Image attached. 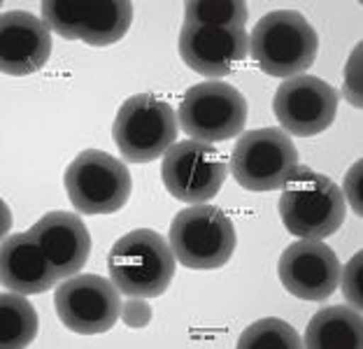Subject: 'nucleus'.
Listing matches in <instances>:
<instances>
[{
	"instance_id": "obj_23",
	"label": "nucleus",
	"mask_w": 363,
	"mask_h": 349,
	"mask_svg": "<svg viewBox=\"0 0 363 349\" xmlns=\"http://www.w3.org/2000/svg\"><path fill=\"white\" fill-rule=\"evenodd\" d=\"M361 263H363V256L361 252L352 256V261L345 265L340 270V279H342V296L347 298L350 305H354V310H361L363 305V296H361Z\"/></svg>"
},
{
	"instance_id": "obj_13",
	"label": "nucleus",
	"mask_w": 363,
	"mask_h": 349,
	"mask_svg": "<svg viewBox=\"0 0 363 349\" xmlns=\"http://www.w3.org/2000/svg\"><path fill=\"white\" fill-rule=\"evenodd\" d=\"M342 265L321 240H298L289 245L277 263L282 287L301 301H326L340 284Z\"/></svg>"
},
{
	"instance_id": "obj_6",
	"label": "nucleus",
	"mask_w": 363,
	"mask_h": 349,
	"mask_svg": "<svg viewBox=\"0 0 363 349\" xmlns=\"http://www.w3.org/2000/svg\"><path fill=\"white\" fill-rule=\"evenodd\" d=\"M63 184L75 210L84 214L119 212L133 189L126 165L101 149H86L75 156L65 168Z\"/></svg>"
},
{
	"instance_id": "obj_14",
	"label": "nucleus",
	"mask_w": 363,
	"mask_h": 349,
	"mask_svg": "<svg viewBox=\"0 0 363 349\" xmlns=\"http://www.w3.org/2000/svg\"><path fill=\"white\" fill-rule=\"evenodd\" d=\"M250 52V35L235 26H182L179 56L194 72L219 79L233 72Z\"/></svg>"
},
{
	"instance_id": "obj_15",
	"label": "nucleus",
	"mask_w": 363,
	"mask_h": 349,
	"mask_svg": "<svg viewBox=\"0 0 363 349\" xmlns=\"http://www.w3.org/2000/svg\"><path fill=\"white\" fill-rule=\"evenodd\" d=\"M52 35L45 21L30 12L12 10L0 19V68L10 77H26L45 68Z\"/></svg>"
},
{
	"instance_id": "obj_17",
	"label": "nucleus",
	"mask_w": 363,
	"mask_h": 349,
	"mask_svg": "<svg viewBox=\"0 0 363 349\" xmlns=\"http://www.w3.org/2000/svg\"><path fill=\"white\" fill-rule=\"evenodd\" d=\"M0 277L3 287L14 291V294L35 296L52 289L56 275L49 265L43 247L30 231L14 233V236L3 240L0 249Z\"/></svg>"
},
{
	"instance_id": "obj_22",
	"label": "nucleus",
	"mask_w": 363,
	"mask_h": 349,
	"mask_svg": "<svg viewBox=\"0 0 363 349\" xmlns=\"http://www.w3.org/2000/svg\"><path fill=\"white\" fill-rule=\"evenodd\" d=\"M342 96L354 107L363 105L361 98V45L354 47L347 65H345V82H342Z\"/></svg>"
},
{
	"instance_id": "obj_5",
	"label": "nucleus",
	"mask_w": 363,
	"mask_h": 349,
	"mask_svg": "<svg viewBox=\"0 0 363 349\" xmlns=\"http://www.w3.org/2000/svg\"><path fill=\"white\" fill-rule=\"evenodd\" d=\"M179 121L170 103L152 94L130 96L114 119V143L130 163H152L175 145Z\"/></svg>"
},
{
	"instance_id": "obj_18",
	"label": "nucleus",
	"mask_w": 363,
	"mask_h": 349,
	"mask_svg": "<svg viewBox=\"0 0 363 349\" xmlns=\"http://www.w3.org/2000/svg\"><path fill=\"white\" fill-rule=\"evenodd\" d=\"M361 338V312L350 305H333L310 319L303 345L310 349H359Z\"/></svg>"
},
{
	"instance_id": "obj_25",
	"label": "nucleus",
	"mask_w": 363,
	"mask_h": 349,
	"mask_svg": "<svg viewBox=\"0 0 363 349\" xmlns=\"http://www.w3.org/2000/svg\"><path fill=\"white\" fill-rule=\"evenodd\" d=\"M361 170H363V165L361 161H357L352 165V168L347 170V174H345V184H342V196H345V201H350V207L357 214H363L361 212Z\"/></svg>"
},
{
	"instance_id": "obj_24",
	"label": "nucleus",
	"mask_w": 363,
	"mask_h": 349,
	"mask_svg": "<svg viewBox=\"0 0 363 349\" xmlns=\"http://www.w3.org/2000/svg\"><path fill=\"white\" fill-rule=\"evenodd\" d=\"M121 319L128 328H147L152 321V305L147 298L130 296L126 303H121Z\"/></svg>"
},
{
	"instance_id": "obj_12",
	"label": "nucleus",
	"mask_w": 363,
	"mask_h": 349,
	"mask_svg": "<svg viewBox=\"0 0 363 349\" xmlns=\"http://www.w3.org/2000/svg\"><path fill=\"white\" fill-rule=\"evenodd\" d=\"M272 112L282 128L308 138L324 133L337 114V91L312 74H296L279 84Z\"/></svg>"
},
{
	"instance_id": "obj_19",
	"label": "nucleus",
	"mask_w": 363,
	"mask_h": 349,
	"mask_svg": "<svg viewBox=\"0 0 363 349\" xmlns=\"http://www.w3.org/2000/svg\"><path fill=\"white\" fill-rule=\"evenodd\" d=\"M38 336V312L23 294L0 296V347L19 349L28 347Z\"/></svg>"
},
{
	"instance_id": "obj_3",
	"label": "nucleus",
	"mask_w": 363,
	"mask_h": 349,
	"mask_svg": "<svg viewBox=\"0 0 363 349\" xmlns=\"http://www.w3.org/2000/svg\"><path fill=\"white\" fill-rule=\"evenodd\" d=\"M319 38L296 10L268 12L250 35V54L270 77L289 79L315 63Z\"/></svg>"
},
{
	"instance_id": "obj_11",
	"label": "nucleus",
	"mask_w": 363,
	"mask_h": 349,
	"mask_svg": "<svg viewBox=\"0 0 363 349\" xmlns=\"http://www.w3.org/2000/svg\"><path fill=\"white\" fill-rule=\"evenodd\" d=\"M54 305L63 326L79 336L107 333L121 314L119 289L101 275L65 277L54 291Z\"/></svg>"
},
{
	"instance_id": "obj_10",
	"label": "nucleus",
	"mask_w": 363,
	"mask_h": 349,
	"mask_svg": "<svg viewBox=\"0 0 363 349\" xmlns=\"http://www.w3.org/2000/svg\"><path fill=\"white\" fill-rule=\"evenodd\" d=\"M228 165L219 149L210 143L184 140L175 143L161 163V179L172 198L189 205H203L219 194Z\"/></svg>"
},
{
	"instance_id": "obj_4",
	"label": "nucleus",
	"mask_w": 363,
	"mask_h": 349,
	"mask_svg": "<svg viewBox=\"0 0 363 349\" xmlns=\"http://www.w3.org/2000/svg\"><path fill=\"white\" fill-rule=\"evenodd\" d=\"M170 247L175 259L191 270H217L235 252V228L219 207L191 205L170 223Z\"/></svg>"
},
{
	"instance_id": "obj_7",
	"label": "nucleus",
	"mask_w": 363,
	"mask_h": 349,
	"mask_svg": "<svg viewBox=\"0 0 363 349\" xmlns=\"http://www.w3.org/2000/svg\"><path fill=\"white\" fill-rule=\"evenodd\" d=\"M177 121L198 143H224L238 138L247 123V101L226 82H201L184 94Z\"/></svg>"
},
{
	"instance_id": "obj_2",
	"label": "nucleus",
	"mask_w": 363,
	"mask_h": 349,
	"mask_svg": "<svg viewBox=\"0 0 363 349\" xmlns=\"http://www.w3.org/2000/svg\"><path fill=\"white\" fill-rule=\"evenodd\" d=\"M175 254L170 243L152 228L121 236L107 256L110 279L119 294L156 298L163 296L175 277Z\"/></svg>"
},
{
	"instance_id": "obj_9",
	"label": "nucleus",
	"mask_w": 363,
	"mask_h": 349,
	"mask_svg": "<svg viewBox=\"0 0 363 349\" xmlns=\"http://www.w3.org/2000/svg\"><path fill=\"white\" fill-rule=\"evenodd\" d=\"M43 21L49 31L65 40H82L94 47L114 45L126 35L133 21V3L128 0H86L61 3L45 0Z\"/></svg>"
},
{
	"instance_id": "obj_8",
	"label": "nucleus",
	"mask_w": 363,
	"mask_h": 349,
	"mask_svg": "<svg viewBox=\"0 0 363 349\" xmlns=\"http://www.w3.org/2000/svg\"><path fill=\"white\" fill-rule=\"evenodd\" d=\"M298 165V149L279 128H254L238 138L230 154V174L247 191L282 189Z\"/></svg>"
},
{
	"instance_id": "obj_16",
	"label": "nucleus",
	"mask_w": 363,
	"mask_h": 349,
	"mask_svg": "<svg viewBox=\"0 0 363 349\" xmlns=\"http://www.w3.org/2000/svg\"><path fill=\"white\" fill-rule=\"evenodd\" d=\"M43 247L56 279L72 277L84 268L91 254V236L77 214L54 210L47 212L30 228Z\"/></svg>"
},
{
	"instance_id": "obj_1",
	"label": "nucleus",
	"mask_w": 363,
	"mask_h": 349,
	"mask_svg": "<svg viewBox=\"0 0 363 349\" xmlns=\"http://www.w3.org/2000/svg\"><path fill=\"white\" fill-rule=\"evenodd\" d=\"M279 217L289 233L305 240H324L340 231L347 201L331 177L308 165H296L282 184Z\"/></svg>"
},
{
	"instance_id": "obj_20",
	"label": "nucleus",
	"mask_w": 363,
	"mask_h": 349,
	"mask_svg": "<svg viewBox=\"0 0 363 349\" xmlns=\"http://www.w3.org/2000/svg\"><path fill=\"white\" fill-rule=\"evenodd\" d=\"M247 3L242 0H189L184 5L186 26H235L245 28Z\"/></svg>"
},
{
	"instance_id": "obj_21",
	"label": "nucleus",
	"mask_w": 363,
	"mask_h": 349,
	"mask_svg": "<svg viewBox=\"0 0 363 349\" xmlns=\"http://www.w3.org/2000/svg\"><path fill=\"white\" fill-rule=\"evenodd\" d=\"M303 347L298 333L284 319H259L242 331L238 349H298Z\"/></svg>"
}]
</instances>
